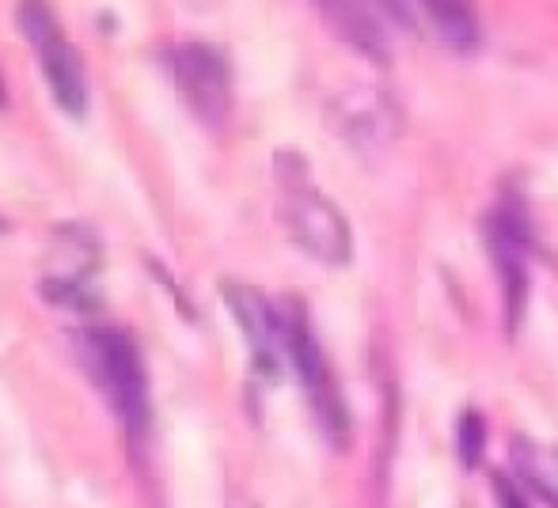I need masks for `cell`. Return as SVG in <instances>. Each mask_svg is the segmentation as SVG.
Returning a JSON list of instances; mask_svg holds the SVG:
<instances>
[{"instance_id": "4fadbf2b", "label": "cell", "mask_w": 558, "mask_h": 508, "mask_svg": "<svg viewBox=\"0 0 558 508\" xmlns=\"http://www.w3.org/2000/svg\"><path fill=\"white\" fill-rule=\"evenodd\" d=\"M4 99H8V96H4V80H0V107H4Z\"/></svg>"}, {"instance_id": "52a82bcc", "label": "cell", "mask_w": 558, "mask_h": 508, "mask_svg": "<svg viewBox=\"0 0 558 508\" xmlns=\"http://www.w3.org/2000/svg\"><path fill=\"white\" fill-rule=\"evenodd\" d=\"M486 247H490L494 270L501 277V293H506V323L517 331L524 319V303H529V224H524L517 206H498V213L486 224Z\"/></svg>"}, {"instance_id": "3957f363", "label": "cell", "mask_w": 558, "mask_h": 508, "mask_svg": "<svg viewBox=\"0 0 558 508\" xmlns=\"http://www.w3.org/2000/svg\"><path fill=\"white\" fill-rule=\"evenodd\" d=\"M281 311H286V361L293 364L324 436L331 444H345L350 441V410H345V398L335 383V372L327 364L324 349H319V338L308 323V311H304L301 300H286Z\"/></svg>"}, {"instance_id": "7c38bea8", "label": "cell", "mask_w": 558, "mask_h": 508, "mask_svg": "<svg viewBox=\"0 0 558 508\" xmlns=\"http://www.w3.org/2000/svg\"><path fill=\"white\" fill-rule=\"evenodd\" d=\"M490 486H494V497H498V508H532L529 505V486L517 482L509 471H494Z\"/></svg>"}, {"instance_id": "5bb4252c", "label": "cell", "mask_w": 558, "mask_h": 508, "mask_svg": "<svg viewBox=\"0 0 558 508\" xmlns=\"http://www.w3.org/2000/svg\"><path fill=\"white\" fill-rule=\"evenodd\" d=\"M0 232H4V221H0Z\"/></svg>"}, {"instance_id": "8992f818", "label": "cell", "mask_w": 558, "mask_h": 508, "mask_svg": "<svg viewBox=\"0 0 558 508\" xmlns=\"http://www.w3.org/2000/svg\"><path fill=\"white\" fill-rule=\"evenodd\" d=\"M225 303L232 311L235 326L243 331L251 346V369L258 380L274 383L281 376L286 361V311L270 303L255 285H240V281H225Z\"/></svg>"}, {"instance_id": "6da1fadb", "label": "cell", "mask_w": 558, "mask_h": 508, "mask_svg": "<svg viewBox=\"0 0 558 508\" xmlns=\"http://www.w3.org/2000/svg\"><path fill=\"white\" fill-rule=\"evenodd\" d=\"M73 354L92 387L122 421L130 444H145L153 433V391H148V369L141 361L137 342L118 326L88 323L73 334Z\"/></svg>"}, {"instance_id": "ba28073f", "label": "cell", "mask_w": 558, "mask_h": 508, "mask_svg": "<svg viewBox=\"0 0 558 508\" xmlns=\"http://www.w3.org/2000/svg\"><path fill=\"white\" fill-rule=\"evenodd\" d=\"M331 122L338 137L357 148H380L399 133V111L384 91L361 88L331 103Z\"/></svg>"}, {"instance_id": "277c9868", "label": "cell", "mask_w": 558, "mask_h": 508, "mask_svg": "<svg viewBox=\"0 0 558 508\" xmlns=\"http://www.w3.org/2000/svg\"><path fill=\"white\" fill-rule=\"evenodd\" d=\"M160 65L186 111L206 129H225L232 114V69L225 53L209 42H168L160 50Z\"/></svg>"}, {"instance_id": "5b68a950", "label": "cell", "mask_w": 558, "mask_h": 508, "mask_svg": "<svg viewBox=\"0 0 558 508\" xmlns=\"http://www.w3.org/2000/svg\"><path fill=\"white\" fill-rule=\"evenodd\" d=\"M15 23H20V30L31 38V46H35L46 88L58 99V107L65 114H73V119H84V114H88V99H92L88 65L81 61L76 46L69 42L61 20L46 4H20L15 8Z\"/></svg>"}, {"instance_id": "30bf717a", "label": "cell", "mask_w": 558, "mask_h": 508, "mask_svg": "<svg viewBox=\"0 0 558 508\" xmlns=\"http://www.w3.org/2000/svg\"><path fill=\"white\" fill-rule=\"evenodd\" d=\"M422 23L429 27V35L437 42L452 46V50H475L478 42V23L475 12L463 4H448V0H434V4H422Z\"/></svg>"}, {"instance_id": "8fae6325", "label": "cell", "mask_w": 558, "mask_h": 508, "mask_svg": "<svg viewBox=\"0 0 558 508\" xmlns=\"http://www.w3.org/2000/svg\"><path fill=\"white\" fill-rule=\"evenodd\" d=\"M483 448H486V421L475 406L460 413V425H456V451H460V463L468 471H475L478 459H483Z\"/></svg>"}, {"instance_id": "7a4b0ae2", "label": "cell", "mask_w": 558, "mask_h": 508, "mask_svg": "<svg viewBox=\"0 0 558 508\" xmlns=\"http://www.w3.org/2000/svg\"><path fill=\"white\" fill-rule=\"evenodd\" d=\"M278 168V224L308 258L327 265H345L353 255V236L338 206L312 183L308 163L296 152L274 156Z\"/></svg>"}, {"instance_id": "9c48e42d", "label": "cell", "mask_w": 558, "mask_h": 508, "mask_svg": "<svg viewBox=\"0 0 558 508\" xmlns=\"http://www.w3.org/2000/svg\"><path fill=\"white\" fill-rule=\"evenodd\" d=\"M324 20L338 30V38L361 50L365 58L388 61V35H384V23L373 8L365 4H319Z\"/></svg>"}]
</instances>
